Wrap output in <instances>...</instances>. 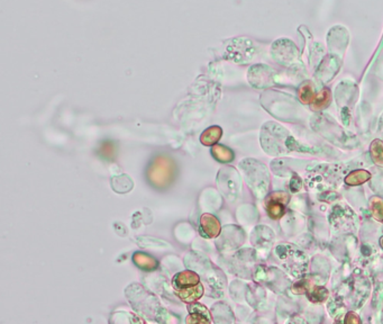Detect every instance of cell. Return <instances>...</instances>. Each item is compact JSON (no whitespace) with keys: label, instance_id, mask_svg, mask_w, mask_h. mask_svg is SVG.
<instances>
[{"label":"cell","instance_id":"obj_7","mask_svg":"<svg viewBox=\"0 0 383 324\" xmlns=\"http://www.w3.org/2000/svg\"><path fill=\"white\" fill-rule=\"evenodd\" d=\"M188 312H189V315H188L187 320H185V322H187L188 324L211 323L210 313L207 309V307L203 306L202 304L196 303V302L190 303L188 305Z\"/></svg>","mask_w":383,"mask_h":324},{"label":"cell","instance_id":"obj_1","mask_svg":"<svg viewBox=\"0 0 383 324\" xmlns=\"http://www.w3.org/2000/svg\"><path fill=\"white\" fill-rule=\"evenodd\" d=\"M125 294L132 307L141 316L156 321L160 313L163 311L158 297L138 284H132L127 287Z\"/></svg>","mask_w":383,"mask_h":324},{"label":"cell","instance_id":"obj_18","mask_svg":"<svg viewBox=\"0 0 383 324\" xmlns=\"http://www.w3.org/2000/svg\"><path fill=\"white\" fill-rule=\"evenodd\" d=\"M327 290L324 287H315L311 288L308 293V298L312 302H322L326 298Z\"/></svg>","mask_w":383,"mask_h":324},{"label":"cell","instance_id":"obj_22","mask_svg":"<svg viewBox=\"0 0 383 324\" xmlns=\"http://www.w3.org/2000/svg\"><path fill=\"white\" fill-rule=\"evenodd\" d=\"M380 242H381V247L383 248V238L380 240Z\"/></svg>","mask_w":383,"mask_h":324},{"label":"cell","instance_id":"obj_17","mask_svg":"<svg viewBox=\"0 0 383 324\" xmlns=\"http://www.w3.org/2000/svg\"><path fill=\"white\" fill-rule=\"evenodd\" d=\"M372 215L378 222L383 221V201L380 197H373L370 202Z\"/></svg>","mask_w":383,"mask_h":324},{"label":"cell","instance_id":"obj_21","mask_svg":"<svg viewBox=\"0 0 383 324\" xmlns=\"http://www.w3.org/2000/svg\"><path fill=\"white\" fill-rule=\"evenodd\" d=\"M345 322L348 323V324H359V323H361V320L356 313L349 312V313H347V315H346Z\"/></svg>","mask_w":383,"mask_h":324},{"label":"cell","instance_id":"obj_2","mask_svg":"<svg viewBox=\"0 0 383 324\" xmlns=\"http://www.w3.org/2000/svg\"><path fill=\"white\" fill-rule=\"evenodd\" d=\"M177 174V166L166 155H158L152 160L146 170L148 183L158 189H165L173 183Z\"/></svg>","mask_w":383,"mask_h":324},{"label":"cell","instance_id":"obj_6","mask_svg":"<svg viewBox=\"0 0 383 324\" xmlns=\"http://www.w3.org/2000/svg\"><path fill=\"white\" fill-rule=\"evenodd\" d=\"M200 276L198 272L193 270H183L181 272H178L173 276L172 278V287L174 290L185 289L189 287L198 285L200 282Z\"/></svg>","mask_w":383,"mask_h":324},{"label":"cell","instance_id":"obj_16","mask_svg":"<svg viewBox=\"0 0 383 324\" xmlns=\"http://www.w3.org/2000/svg\"><path fill=\"white\" fill-rule=\"evenodd\" d=\"M331 99V95L329 89H323L318 95H317L315 100L312 103V108L316 109V111H319V109H324L327 106H329Z\"/></svg>","mask_w":383,"mask_h":324},{"label":"cell","instance_id":"obj_13","mask_svg":"<svg viewBox=\"0 0 383 324\" xmlns=\"http://www.w3.org/2000/svg\"><path fill=\"white\" fill-rule=\"evenodd\" d=\"M298 97H299V100H300L302 104L305 105L312 104L316 98V95L315 92H313V87L311 83L309 81H306L302 83L300 88L298 90Z\"/></svg>","mask_w":383,"mask_h":324},{"label":"cell","instance_id":"obj_20","mask_svg":"<svg viewBox=\"0 0 383 324\" xmlns=\"http://www.w3.org/2000/svg\"><path fill=\"white\" fill-rule=\"evenodd\" d=\"M266 201L278 202V203L283 204V205H287V204L289 203V201H290V197H289V195L287 194V192H284V191H275V192H272V194L270 195L268 198H266Z\"/></svg>","mask_w":383,"mask_h":324},{"label":"cell","instance_id":"obj_15","mask_svg":"<svg viewBox=\"0 0 383 324\" xmlns=\"http://www.w3.org/2000/svg\"><path fill=\"white\" fill-rule=\"evenodd\" d=\"M370 154L375 165L383 166V142L381 140H374L372 142Z\"/></svg>","mask_w":383,"mask_h":324},{"label":"cell","instance_id":"obj_11","mask_svg":"<svg viewBox=\"0 0 383 324\" xmlns=\"http://www.w3.org/2000/svg\"><path fill=\"white\" fill-rule=\"evenodd\" d=\"M211 154L220 163H229L235 159V154L231 149L221 144H215L211 148Z\"/></svg>","mask_w":383,"mask_h":324},{"label":"cell","instance_id":"obj_12","mask_svg":"<svg viewBox=\"0 0 383 324\" xmlns=\"http://www.w3.org/2000/svg\"><path fill=\"white\" fill-rule=\"evenodd\" d=\"M370 179H371V173L368 172V171L359 169V170L352 171L348 176H346L345 184L348 186H359L366 183V181Z\"/></svg>","mask_w":383,"mask_h":324},{"label":"cell","instance_id":"obj_10","mask_svg":"<svg viewBox=\"0 0 383 324\" xmlns=\"http://www.w3.org/2000/svg\"><path fill=\"white\" fill-rule=\"evenodd\" d=\"M221 127L218 125H213L203 131L201 135H200V142L205 147H213V145L218 143V141L221 139Z\"/></svg>","mask_w":383,"mask_h":324},{"label":"cell","instance_id":"obj_19","mask_svg":"<svg viewBox=\"0 0 383 324\" xmlns=\"http://www.w3.org/2000/svg\"><path fill=\"white\" fill-rule=\"evenodd\" d=\"M115 152H116V148L115 145L110 143V142H106L103 145L100 147V150H99V153L101 156H104L106 159H111L115 156Z\"/></svg>","mask_w":383,"mask_h":324},{"label":"cell","instance_id":"obj_5","mask_svg":"<svg viewBox=\"0 0 383 324\" xmlns=\"http://www.w3.org/2000/svg\"><path fill=\"white\" fill-rule=\"evenodd\" d=\"M234 172L235 170L233 168H224L220 170L219 173H218V178H217L218 188L220 189L222 195H224L227 199H229V201L235 199L237 191H238V189L236 187V183L233 184L231 181L232 176L234 174Z\"/></svg>","mask_w":383,"mask_h":324},{"label":"cell","instance_id":"obj_14","mask_svg":"<svg viewBox=\"0 0 383 324\" xmlns=\"http://www.w3.org/2000/svg\"><path fill=\"white\" fill-rule=\"evenodd\" d=\"M266 212L268 215L272 218V220H279L283 216L284 212H286V205L278 202L266 201Z\"/></svg>","mask_w":383,"mask_h":324},{"label":"cell","instance_id":"obj_4","mask_svg":"<svg viewBox=\"0 0 383 324\" xmlns=\"http://www.w3.org/2000/svg\"><path fill=\"white\" fill-rule=\"evenodd\" d=\"M221 225L216 216L205 213L200 216L199 233L206 239H215L220 235Z\"/></svg>","mask_w":383,"mask_h":324},{"label":"cell","instance_id":"obj_3","mask_svg":"<svg viewBox=\"0 0 383 324\" xmlns=\"http://www.w3.org/2000/svg\"><path fill=\"white\" fill-rule=\"evenodd\" d=\"M184 264L188 268L191 267L195 269V271L199 274L200 278L205 280L208 285H213L214 289H221L224 285H226V278L219 269L211 264L210 261H208L206 270V259L197 256L196 253H188L184 258Z\"/></svg>","mask_w":383,"mask_h":324},{"label":"cell","instance_id":"obj_9","mask_svg":"<svg viewBox=\"0 0 383 324\" xmlns=\"http://www.w3.org/2000/svg\"><path fill=\"white\" fill-rule=\"evenodd\" d=\"M133 263L143 271H154L159 268V261L154 257L141 251L133 254Z\"/></svg>","mask_w":383,"mask_h":324},{"label":"cell","instance_id":"obj_8","mask_svg":"<svg viewBox=\"0 0 383 324\" xmlns=\"http://www.w3.org/2000/svg\"><path fill=\"white\" fill-rule=\"evenodd\" d=\"M174 293H176L177 296L180 298L182 302H184V303L187 304H190L193 303V302H197L199 298L202 297L203 293H205V287H203L201 283H199L198 285L189 287V288L174 290Z\"/></svg>","mask_w":383,"mask_h":324}]
</instances>
